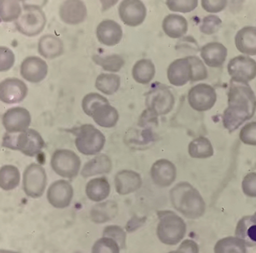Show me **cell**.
<instances>
[{
    "instance_id": "cell-14",
    "label": "cell",
    "mask_w": 256,
    "mask_h": 253,
    "mask_svg": "<svg viewBox=\"0 0 256 253\" xmlns=\"http://www.w3.org/2000/svg\"><path fill=\"white\" fill-rule=\"evenodd\" d=\"M86 115L92 117L96 124L106 129L115 127L120 118L118 111L110 105L109 101L105 97L96 102Z\"/></svg>"
},
{
    "instance_id": "cell-15",
    "label": "cell",
    "mask_w": 256,
    "mask_h": 253,
    "mask_svg": "<svg viewBox=\"0 0 256 253\" xmlns=\"http://www.w3.org/2000/svg\"><path fill=\"white\" fill-rule=\"evenodd\" d=\"M120 19L131 27L141 25L147 15V9L141 0H123L118 7Z\"/></svg>"
},
{
    "instance_id": "cell-20",
    "label": "cell",
    "mask_w": 256,
    "mask_h": 253,
    "mask_svg": "<svg viewBox=\"0 0 256 253\" xmlns=\"http://www.w3.org/2000/svg\"><path fill=\"white\" fill-rule=\"evenodd\" d=\"M192 66L188 57L178 59L168 66L167 77L172 85L182 87L192 79Z\"/></svg>"
},
{
    "instance_id": "cell-36",
    "label": "cell",
    "mask_w": 256,
    "mask_h": 253,
    "mask_svg": "<svg viewBox=\"0 0 256 253\" xmlns=\"http://www.w3.org/2000/svg\"><path fill=\"white\" fill-rule=\"evenodd\" d=\"M22 11L18 0H0V19L3 22L16 21Z\"/></svg>"
},
{
    "instance_id": "cell-31",
    "label": "cell",
    "mask_w": 256,
    "mask_h": 253,
    "mask_svg": "<svg viewBox=\"0 0 256 253\" xmlns=\"http://www.w3.org/2000/svg\"><path fill=\"white\" fill-rule=\"evenodd\" d=\"M155 75V66L153 62L148 59H142L134 64L132 76L138 84H148Z\"/></svg>"
},
{
    "instance_id": "cell-35",
    "label": "cell",
    "mask_w": 256,
    "mask_h": 253,
    "mask_svg": "<svg viewBox=\"0 0 256 253\" xmlns=\"http://www.w3.org/2000/svg\"><path fill=\"white\" fill-rule=\"evenodd\" d=\"M246 246L238 237H224L215 245L214 253H248Z\"/></svg>"
},
{
    "instance_id": "cell-19",
    "label": "cell",
    "mask_w": 256,
    "mask_h": 253,
    "mask_svg": "<svg viewBox=\"0 0 256 253\" xmlns=\"http://www.w3.org/2000/svg\"><path fill=\"white\" fill-rule=\"evenodd\" d=\"M60 16L66 24L78 25L86 19V6L82 0H66L60 6Z\"/></svg>"
},
{
    "instance_id": "cell-50",
    "label": "cell",
    "mask_w": 256,
    "mask_h": 253,
    "mask_svg": "<svg viewBox=\"0 0 256 253\" xmlns=\"http://www.w3.org/2000/svg\"><path fill=\"white\" fill-rule=\"evenodd\" d=\"M0 253H19L16 251L9 250V249H0Z\"/></svg>"
},
{
    "instance_id": "cell-48",
    "label": "cell",
    "mask_w": 256,
    "mask_h": 253,
    "mask_svg": "<svg viewBox=\"0 0 256 253\" xmlns=\"http://www.w3.org/2000/svg\"><path fill=\"white\" fill-rule=\"evenodd\" d=\"M22 2L24 6H37L42 8L46 5L48 0H18Z\"/></svg>"
},
{
    "instance_id": "cell-32",
    "label": "cell",
    "mask_w": 256,
    "mask_h": 253,
    "mask_svg": "<svg viewBox=\"0 0 256 253\" xmlns=\"http://www.w3.org/2000/svg\"><path fill=\"white\" fill-rule=\"evenodd\" d=\"M20 170L14 165H6L0 168V189L12 191L16 189L20 183Z\"/></svg>"
},
{
    "instance_id": "cell-11",
    "label": "cell",
    "mask_w": 256,
    "mask_h": 253,
    "mask_svg": "<svg viewBox=\"0 0 256 253\" xmlns=\"http://www.w3.org/2000/svg\"><path fill=\"white\" fill-rule=\"evenodd\" d=\"M2 122L8 133H21L30 129L32 123L31 114L26 108L13 107L4 112Z\"/></svg>"
},
{
    "instance_id": "cell-12",
    "label": "cell",
    "mask_w": 256,
    "mask_h": 253,
    "mask_svg": "<svg viewBox=\"0 0 256 253\" xmlns=\"http://www.w3.org/2000/svg\"><path fill=\"white\" fill-rule=\"evenodd\" d=\"M44 146L45 142L40 134L34 129H28L19 133L10 148L18 150L28 157H34L42 151Z\"/></svg>"
},
{
    "instance_id": "cell-1",
    "label": "cell",
    "mask_w": 256,
    "mask_h": 253,
    "mask_svg": "<svg viewBox=\"0 0 256 253\" xmlns=\"http://www.w3.org/2000/svg\"><path fill=\"white\" fill-rule=\"evenodd\" d=\"M256 112V96L248 84L231 81L228 107L222 115L224 127L230 133L237 130Z\"/></svg>"
},
{
    "instance_id": "cell-40",
    "label": "cell",
    "mask_w": 256,
    "mask_h": 253,
    "mask_svg": "<svg viewBox=\"0 0 256 253\" xmlns=\"http://www.w3.org/2000/svg\"><path fill=\"white\" fill-rule=\"evenodd\" d=\"M92 253H120V245L112 238L104 237L96 242Z\"/></svg>"
},
{
    "instance_id": "cell-34",
    "label": "cell",
    "mask_w": 256,
    "mask_h": 253,
    "mask_svg": "<svg viewBox=\"0 0 256 253\" xmlns=\"http://www.w3.org/2000/svg\"><path fill=\"white\" fill-rule=\"evenodd\" d=\"M120 85L121 78L116 74H100L96 81V89L108 96L115 94L120 89Z\"/></svg>"
},
{
    "instance_id": "cell-30",
    "label": "cell",
    "mask_w": 256,
    "mask_h": 253,
    "mask_svg": "<svg viewBox=\"0 0 256 253\" xmlns=\"http://www.w3.org/2000/svg\"><path fill=\"white\" fill-rule=\"evenodd\" d=\"M118 204L114 201L99 203L92 209L90 216L96 223H104L114 219L118 213Z\"/></svg>"
},
{
    "instance_id": "cell-37",
    "label": "cell",
    "mask_w": 256,
    "mask_h": 253,
    "mask_svg": "<svg viewBox=\"0 0 256 253\" xmlns=\"http://www.w3.org/2000/svg\"><path fill=\"white\" fill-rule=\"evenodd\" d=\"M92 60L104 70L114 73L120 72L124 65V59L118 54L106 56L94 55L93 56Z\"/></svg>"
},
{
    "instance_id": "cell-6",
    "label": "cell",
    "mask_w": 256,
    "mask_h": 253,
    "mask_svg": "<svg viewBox=\"0 0 256 253\" xmlns=\"http://www.w3.org/2000/svg\"><path fill=\"white\" fill-rule=\"evenodd\" d=\"M46 24V18L42 8L24 6L22 13L15 21L16 29L21 34L34 37L42 33Z\"/></svg>"
},
{
    "instance_id": "cell-46",
    "label": "cell",
    "mask_w": 256,
    "mask_h": 253,
    "mask_svg": "<svg viewBox=\"0 0 256 253\" xmlns=\"http://www.w3.org/2000/svg\"><path fill=\"white\" fill-rule=\"evenodd\" d=\"M242 189L246 196L256 198V172L250 173L244 177Z\"/></svg>"
},
{
    "instance_id": "cell-2",
    "label": "cell",
    "mask_w": 256,
    "mask_h": 253,
    "mask_svg": "<svg viewBox=\"0 0 256 253\" xmlns=\"http://www.w3.org/2000/svg\"><path fill=\"white\" fill-rule=\"evenodd\" d=\"M174 208L188 219L201 217L206 212V202L195 187L188 182L178 183L170 192Z\"/></svg>"
},
{
    "instance_id": "cell-28",
    "label": "cell",
    "mask_w": 256,
    "mask_h": 253,
    "mask_svg": "<svg viewBox=\"0 0 256 253\" xmlns=\"http://www.w3.org/2000/svg\"><path fill=\"white\" fill-rule=\"evenodd\" d=\"M236 237L242 240L246 246H256V216H246L238 222Z\"/></svg>"
},
{
    "instance_id": "cell-44",
    "label": "cell",
    "mask_w": 256,
    "mask_h": 253,
    "mask_svg": "<svg viewBox=\"0 0 256 253\" xmlns=\"http://www.w3.org/2000/svg\"><path fill=\"white\" fill-rule=\"evenodd\" d=\"M104 237H110L115 240L121 247H124L126 242V233L121 227L117 225L108 226L104 231Z\"/></svg>"
},
{
    "instance_id": "cell-3",
    "label": "cell",
    "mask_w": 256,
    "mask_h": 253,
    "mask_svg": "<svg viewBox=\"0 0 256 253\" xmlns=\"http://www.w3.org/2000/svg\"><path fill=\"white\" fill-rule=\"evenodd\" d=\"M160 222L156 228L158 239L164 244L174 246L178 244L186 234L184 221L174 212L161 211L158 213Z\"/></svg>"
},
{
    "instance_id": "cell-24",
    "label": "cell",
    "mask_w": 256,
    "mask_h": 253,
    "mask_svg": "<svg viewBox=\"0 0 256 253\" xmlns=\"http://www.w3.org/2000/svg\"><path fill=\"white\" fill-rule=\"evenodd\" d=\"M239 52L248 56H256V27L246 26L240 29L234 38Z\"/></svg>"
},
{
    "instance_id": "cell-10",
    "label": "cell",
    "mask_w": 256,
    "mask_h": 253,
    "mask_svg": "<svg viewBox=\"0 0 256 253\" xmlns=\"http://www.w3.org/2000/svg\"><path fill=\"white\" fill-rule=\"evenodd\" d=\"M216 90L207 84H198L194 86L188 93L190 106L198 112H204L212 109L216 104Z\"/></svg>"
},
{
    "instance_id": "cell-18",
    "label": "cell",
    "mask_w": 256,
    "mask_h": 253,
    "mask_svg": "<svg viewBox=\"0 0 256 253\" xmlns=\"http://www.w3.org/2000/svg\"><path fill=\"white\" fill-rule=\"evenodd\" d=\"M150 174L152 181L156 186L161 188L168 187L176 180L177 168L170 161L161 159L153 164Z\"/></svg>"
},
{
    "instance_id": "cell-7",
    "label": "cell",
    "mask_w": 256,
    "mask_h": 253,
    "mask_svg": "<svg viewBox=\"0 0 256 253\" xmlns=\"http://www.w3.org/2000/svg\"><path fill=\"white\" fill-rule=\"evenodd\" d=\"M48 186V175L42 165H28L22 173V186L24 193L31 198H40Z\"/></svg>"
},
{
    "instance_id": "cell-42",
    "label": "cell",
    "mask_w": 256,
    "mask_h": 253,
    "mask_svg": "<svg viewBox=\"0 0 256 253\" xmlns=\"http://www.w3.org/2000/svg\"><path fill=\"white\" fill-rule=\"evenodd\" d=\"M15 63V55L10 48L0 46V72H6L12 69Z\"/></svg>"
},
{
    "instance_id": "cell-33",
    "label": "cell",
    "mask_w": 256,
    "mask_h": 253,
    "mask_svg": "<svg viewBox=\"0 0 256 253\" xmlns=\"http://www.w3.org/2000/svg\"><path fill=\"white\" fill-rule=\"evenodd\" d=\"M188 153L194 159H208L214 156V147L208 138L198 137L190 143Z\"/></svg>"
},
{
    "instance_id": "cell-8",
    "label": "cell",
    "mask_w": 256,
    "mask_h": 253,
    "mask_svg": "<svg viewBox=\"0 0 256 253\" xmlns=\"http://www.w3.org/2000/svg\"><path fill=\"white\" fill-rule=\"evenodd\" d=\"M50 165L54 172L60 177L73 179L80 171V158L72 150L60 149L52 153Z\"/></svg>"
},
{
    "instance_id": "cell-41",
    "label": "cell",
    "mask_w": 256,
    "mask_h": 253,
    "mask_svg": "<svg viewBox=\"0 0 256 253\" xmlns=\"http://www.w3.org/2000/svg\"><path fill=\"white\" fill-rule=\"evenodd\" d=\"M192 66V79L191 82L203 81L208 78L207 68L204 63L196 56H189L188 57Z\"/></svg>"
},
{
    "instance_id": "cell-5",
    "label": "cell",
    "mask_w": 256,
    "mask_h": 253,
    "mask_svg": "<svg viewBox=\"0 0 256 253\" xmlns=\"http://www.w3.org/2000/svg\"><path fill=\"white\" fill-rule=\"evenodd\" d=\"M174 102L176 99L171 90L160 83H154L146 94V108L156 117L171 112Z\"/></svg>"
},
{
    "instance_id": "cell-43",
    "label": "cell",
    "mask_w": 256,
    "mask_h": 253,
    "mask_svg": "<svg viewBox=\"0 0 256 253\" xmlns=\"http://www.w3.org/2000/svg\"><path fill=\"white\" fill-rule=\"evenodd\" d=\"M240 141L249 146H256V121L245 125L239 135Z\"/></svg>"
},
{
    "instance_id": "cell-16",
    "label": "cell",
    "mask_w": 256,
    "mask_h": 253,
    "mask_svg": "<svg viewBox=\"0 0 256 253\" xmlns=\"http://www.w3.org/2000/svg\"><path fill=\"white\" fill-rule=\"evenodd\" d=\"M22 79L32 84H38L48 76V65L36 56H30L22 60L20 69Z\"/></svg>"
},
{
    "instance_id": "cell-51",
    "label": "cell",
    "mask_w": 256,
    "mask_h": 253,
    "mask_svg": "<svg viewBox=\"0 0 256 253\" xmlns=\"http://www.w3.org/2000/svg\"><path fill=\"white\" fill-rule=\"evenodd\" d=\"M168 253H184V252H182V251L178 250V249L177 251H172V252H168Z\"/></svg>"
},
{
    "instance_id": "cell-23",
    "label": "cell",
    "mask_w": 256,
    "mask_h": 253,
    "mask_svg": "<svg viewBox=\"0 0 256 253\" xmlns=\"http://www.w3.org/2000/svg\"><path fill=\"white\" fill-rule=\"evenodd\" d=\"M204 63L210 68H220L225 63L228 50L220 42L206 44L200 51Z\"/></svg>"
},
{
    "instance_id": "cell-29",
    "label": "cell",
    "mask_w": 256,
    "mask_h": 253,
    "mask_svg": "<svg viewBox=\"0 0 256 253\" xmlns=\"http://www.w3.org/2000/svg\"><path fill=\"white\" fill-rule=\"evenodd\" d=\"M110 184L105 177L90 180L86 186V194L91 201L100 202L110 194Z\"/></svg>"
},
{
    "instance_id": "cell-27",
    "label": "cell",
    "mask_w": 256,
    "mask_h": 253,
    "mask_svg": "<svg viewBox=\"0 0 256 253\" xmlns=\"http://www.w3.org/2000/svg\"><path fill=\"white\" fill-rule=\"evenodd\" d=\"M162 27L164 33L168 37L180 39L188 33V22L184 17L172 14L164 18Z\"/></svg>"
},
{
    "instance_id": "cell-9",
    "label": "cell",
    "mask_w": 256,
    "mask_h": 253,
    "mask_svg": "<svg viewBox=\"0 0 256 253\" xmlns=\"http://www.w3.org/2000/svg\"><path fill=\"white\" fill-rule=\"evenodd\" d=\"M227 70L232 81L248 84L256 78V61L249 56H237L228 62Z\"/></svg>"
},
{
    "instance_id": "cell-13",
    "label": "cell",
    "mask_w": 256,
    "mask_h": 253,
    "mask_svg": "<svg viewBox=\"0 0 256 253\" xmlns=\"http://www.w3.org/2000/svg\"><path fill=\"white\" fill-rule=\"evenodd\" d=\"M28 89L22 80L7 78L0 82V102L6 105L20 103L26 98Z\"/></svg>"
},
{
    "instance_id": "cell-22",
    "label": "cell",
    "mask_w": 256,
    "mask_h": 253,
    "mask_svg": "<svg viewBox=\"0 0 256 253\" xmlns=\"http://www.w3.org/2000/svg\"><path fill=\"white\" fill-rule=\"evenodd\" d=\"M142 180L138 173L131 170L118 171L115 177V188L120 195H129L140 189Z\"/></svg>"
},
{
    "instance_id": "cell-26",
    "label": "cell",
    "mask_w": 256,
    "mask_h": 253,
    "mask_svg": "<svg viewBox=\"0 0 256 253\" xmlns=\"http://www.w3.org/2000/svg\"><path fill=\"white\" fill-rule=\"evenodd\" d=\"M112 168V160L106 154H98L90 159L84 165L81 171V175L85 178L108 174Z\"/></svg>"
},
{
    "instance_id": "cell-45",
    "label": "cell",
    "mask_w": 256,
    "mask_h": 253,
    "mask_svg": "<svg viewBox=\"0 0 256 253\" xmlns=\"http://www.w3.org/2000/svg\"><path fill=\"white\" fill-rule=\"evenodd\" d=\"M202 7L208 13H220L225 10L228 0H201Z\"/></svg>"
},
{
    "instance_id": "cell-21",
    "label": "cell",
    "mask_w": 256,
    "mask_h": 253,
    "mask_svg": "<svg viewBox=\"0 0 256 253\" xmlns=\"http://www.w3.org/2000/svg\"><path fill=\"white\" fill-rule=\"evenodd\" d=\"M96 34L100 43L108 47L116 46L123 37L121 26L112 20H105L98 24Z\"/></svg>"
},
{
    "instance_id": "cell-4",
    "label": "cell",
    "mask_w": 256,
    "mask_h": 253,
    "mask_svg": "<svg viewBox=\"0 0 256 253\" xmlns=\"http://www.w3.org/2000/svg\"><path fill=\"white\" fill-rule=\"evenodd\" d=\"M75 145L78 151L86 156L98 154L106 143L104 135L91 124H85L75 129Z\"/></svg>"
},
{
    "instance_id": "cell-25",
    "label": "cell",
    "mask_w": 256,
    "mask_h": 253,
    "mask_svg": "<svg viewBox=\"0 0 256 253\" xmlns=\"http://www.w3.org/2000/svg\"><path fill=\"white\" fill-rule=\"evenodd\" d=\"M38 53L44 58L52 60L60 57L64 51L62 41L54 35H44L39 39Z\"/></svg>"
},
{
    "instance_id": "cell-49",
    "label": "cell",
    "mask_w": 256,
    "mask_h": 253,
    "mask_svg": "<svg viewBox=\"0 0 256 253\" xmlns=\"http://www.w3.org/2000/svg\"><path fill=\"white\" fill-rule=\"evenodd\" d=\"M120 0H100V4L102 6V10L108 11L111 8L118 3Z\"/></svg>"
},
{
    "instance_id": "cell-39",
    "label": "cell",
    "mask_w": 256,
    "mask_h": 253,
    "mask_svg": "<svg viewBox=\"0 0 256 253\" xmlns=\"http://www.w3.org/2000/svg\"><path fill=\"white\" fill-rule=\"evenodd\" d=\"M222 26V20L216 15H210L204 17L200 24V30L203 34L210 36L219 31Z\"/></svg>"
},
{
    "instance_id": "cell-38",
    "label": "cell",
    "mask_w": 256,
    "mask_h": 253,
    "mask_svg": "<svg viewBox=\"0 0 256 253\" xmlns=\"http://www.w3.org/2000/svg\"><path fill=\"white\" fill-rule=\"evenodd\" d=\"M166 4L172 12L190 13L196 9L198 0H166Z\"/></svg>"
},
{
    "instance_id": "cell-17",
    "label": "cell",
    "mask_w": 256,
    "mask_h": 253,
    "mask_svg": "<svg viewBox=\"0 0 256 253\" xmlns=\"http://www.w3.org/2000/svg\"><path fill=\"white\" fill-rule=\"evenodd\" d=\"M74 197L72 185L67 180H58L49 186L46 192L48 202L57 209L68 207Z\"/></svg>"
},
{
    "instance_id": "cell-47",
    "label": "cell",
    "mask_w": 256,
    "mask_h": 253,
    "mask_svg": "<svg viewBox=\"0 0 256 253\" xmlns=\"http://www.w3.org/2000/svg\"><path fill=\"white\" fill-rule=\"evenodd\" d=\"M178 250L184 253H200L198 244L192 240H185L182 242Z\"/></svg>"
}]
</instances>
